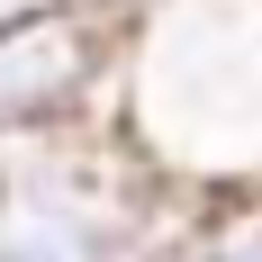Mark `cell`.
Wrapping results in <instances>:
<instances>
[{
    "label": "cell",
    "instance_id": "7a4b0ae2",
    "mask_svg": "<svg viewBox=\"0 0 262 262\" xmlns=\"http://www.w3.org/2000/svg\"><path fill=\"white\" fill-rule=\"evenodd\" d=\"M190 208L108 118L0 145V262H145Z\"/></svg>",
    "mask_w": 262,
    "mask_h": 262
},
{
    "label": "cell",
    "instance_id": "3957f363",
    "mask_svg": "<svg viewBox=\"0 0 262 262\" xmlns=\"http://www.w3.org/2000/svg\"><path fill=\"white\" fill-rule=\"evenodd\" d=\"M118 91V9L108 0H54L36 18L0 27V145L108 118Z\"/></svg>",
    "mask_w": 262,
    "mask_h": 262
},
{
    "label": "cell",
    "instance_id": "5b68a950",
    "mask_svg": "<svg viewBox=\"0 0 262 262\" xmlns=\"http://www.w3.org/2000/svg\"><path fill=\"white\" fill-rule=\"evenodd\" d=\"M36 9H54V0H0V27H9V18H36Z\"/></svg>",
    "mask_w": 262,
    "mask_h": 262
},
{
    "label": "cell",
    "instance_id": "277c9868",
    "mask_svg": "<svg viewBox=\"0 0 262 262\" xmlns=\"http://www.w3.org/2000/svg\"><path fill=\"white\" fill-rule=\"evenodd\" d=\"M145 262H262V190H244V199H199Z\"/></svg>",
    "mask_w": 262,
    "mask_h": 262
},
{
    "label": "cell",
    "instance_id": "6da1fadb",
    "mask_svg": "<svg viewBox=\"0 0 262 262\" xmlns=\"http://www.w3.org/2000/svg\"><path fill=\"white\" fill-rule=\"evenodd\" d=\"M108 127L190 199L262 190V0H127Z\"/></svg>",
    "mask_w": 262,
    "mask_h": 262
}]
</instances>
